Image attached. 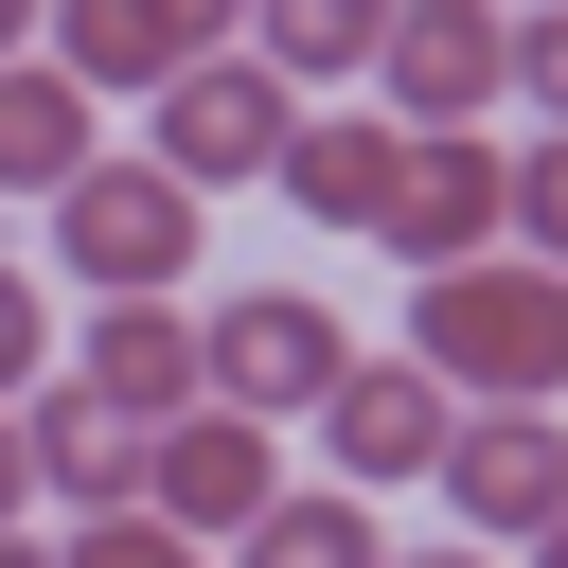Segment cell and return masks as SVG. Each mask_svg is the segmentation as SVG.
<instances>
[{
	"label": "cell",
	"mask_w": 568,
	"mask_h": 568,
	"mask_svg": "<svg viewBox=\"0 0 568 568\" xmlns=\"http://www.w3.org/2000/svg\"><path fill=\"white\" fill-rule=\"evenodd\" d=\"M390 568H515V550H479V532H462V550H390Z\"/></svg>",
	"instance_id": "24"
},
{
	"label": "cell",
	"mask_w": 568,
	"mask_h": 568,
	"mask_svg": "<svg viewBox=\"0 0 568 568\" xmlns=\"http://www.w3.org/2000/svg\"><path fill=\"white\" fill-rule=\"evenodd\" d=\"M106 142H89V89L53 71V53H18L0 71V195H71Z\"/></svg>",
	"instance_id": "14"
},
{
	"label": "cell",
	"mask_w": 568,
	"mask_h": 568,
	"mask_svg": "<svg viewBox=\"0 0 568 568\" xmlns=\"http://www.w3.org/2000/svg\"><path fill=\"white\" fill-rule=\"evenodd\" d=\"M231 568H390V550H373L355 497H266V515L231 532Z\"/></svg>",
	"instance_id": "16"
},
{
	"label": "cell",
	"mask_w": 568,
	"mask_h": 568,
	"mask_svg": "<svg viewBox=\"0 0 568 568\" xmlns=\"http://www.w3.org/2000/svg\"><path fill=\"white\" fill-rule=\"evenodd\" d=\"M160 18H178L195 53H248V0H160Z\"/></svg>",
	"instance_id": "21"
},
{
	"label": "cell",
	"mask_w": 568,
	"mask_h": 568,
	"mask_svg": "<svg viewBox=\"0 0 568 568\" xmlns=\"http://www.w3.org/2000/svg\"><path fill=\"white\" fill-rule=\"evenodd\" d=\"M71 373H89L124 426H178V408H213V390H195V320H178V302H106Z\"/></svg>",
	"instance_id": "12"
},
{
	"label": "cell",
	"mask_w": 568,
	"mask_h": 568,
	"mask_svg": "<svg viewBox=\"0 0 568 568\" xmlns=\"http://www.w3.org/2000/svg\"><path fill=\"white\" fill-rule=\"evenodd\" d=\"M390 178H408V124H390V106H302V142H284V213L373 231V213H390Z\"/></svg>",
	"instance_id": "11"
},
{
	"label": "cell",
	"mask_w": 568,
	"mask_h": 568,
	"mask_svg": "<svg viewBox=\"0 0 568 568\" xmlns=\"http://www.w3.org/2000/svg\"><path fill=\"white\" fill-rule=\"evenodd\" d=\"M373 248L426 284V266H479V248H515V142H479V124H426L408 142V178H390V213H373Z\"/></svg>",
	"instance_id": "5"
},
{
	"label": "cell",
	"mask_w": 568,
	"mask_h": 568,
	"mask_svg": "<svg viewBox=\"0 0 568 568\" xmlns=\"http://www.w3.org/2000/svg\"><path fill=\"white\" fill-rule=\"evenodd\" d=\"M515 248L568 266V142H515Z\"/></svg>",
	"instance_id": "18"
},
{
	"label": "cell",
	"mask_w": 568,
	"mask_h": 568,
	"mask_svg": "<svg viewBox=\"0 0 568 568\" xmlns=\"http://www.w3.org/2000/svg\"><path fill=\"white\" fill-rule=\"evenodd\" d=\"M373 89H390V124H408V142H426V124H479V106L515 89V18H497V0H390Z\"/></svg>",
	"instance_id": "7"
},
{
	"label": "cell",
	"mask_w": 568,
	"mask_h": 568,
	"mask_svg": "<svg viewBox=\"0 0 568 568\" xmlns=\"http://www.w3.org/2000/svg\"><path fill=\"white\" fill-rule=\"evenodd\" d=\"M53 568H213V550H195V532H160V515L124 497V515H71V550H53Z\"/></svg>",
	"instance_id": "17"
},
{
	"label": "cell",
	"mask_w": 568,
	"mask_h": 568,
	"mask_svg": "<svg viewBox=\"0 0 568 568\" xmlns=\"http://www.w3.org/2000/svg\"><path fill=\"white\" fill-rule=\"evenodd\" d=\"M36 515V444H18V408H0V532Z\"/></svg>",
	"instance_id": "22"
},
{
	"label": "cell",
	"mask_w": 568,
	"mask_h": 568,
	"mask_svg": "<svg viewBox=\"0 0 568 568\" xmlns=\"http://www.w3.org/2000/svg\"><path fill=\"white\" fill-rule=\"evenodd\" d=\"M515 568H568V515H550V532H532V550H515Z\"/></svg>",
	"instance_id": "25"
},
{
	"label": "cell",
	"mask_w": 568,
	"mask_h": 568,
	"mask_svg": "<svg viewBox=\"0 0 568 568\" xmlns=\"http://www.w3.org/2000/svg\"><path fill=\"white\" fill-rule=\"evenodd\" d=\"M195 213H213V195H178L142 142H106V160L53 195V266L106 284V302H160V284H195Z\"/></svg>",
	"instance_id": "2"
},
{
	"label": "cell",
	"mask_w": 568,
	"mask_h": 568,
	"mask_svg": "<svg viewBox=\"0 0 568 568\" xmlns=\"http://www.w3.org/2000/svg\"><path fill=\"white\" fill-rule=\"evenodd\" d=\"M337 373H355V337H337V302H302V284H248V302L195 320V390H213L231 426H320Z\"/></svg>",
	"instance_id": "3"
},
{
	"label": "cell",
	"mask_w": 568,
	"mask_h": 568,
	"mask_svg": "<svg viewBox=\"0 0 568 568\" xmlns=\"http://www.w3.org/2000/svg\"><path fill=\"white\" fill-rule=\"evenodd\" d=\"M444 426H462V390H444L426 355H355V373L320 390V444H337V497H373V479H426V462H444Z\"/></svg>",
	"instance_id": "9"
},
{
	"label": "cell",
	"mask_w": 568,
	"mask_h": 568,
	"mask_svg": "<svg viewBox=\"0 0 568 568\" xmlns=\"http://www.w3.org/2000/svg\"><path fill=\"white\" fill-rule=\"evenodd\" d=\"M266 497H284V444H266V426H231V408H178V426L142 444V515H160V532H195V550H231Z\"/></svg>",
	"instance_id": "8"
},
{
	"label": "cell",
	"mask_w": 568,
	"mask_h": 568,
	"mask_svg": "<svg viewBox=\"0 0 568 568\" xmlns=\"http://www.w3.org/2000/svg\"><path fill=\"white\" fill-rule=\"evenodd\" d=\"M18 444H36V497H71V515H124L160 426H124L89 373H36V390H18Z\"/></svg>",
	"instance_id": "10"
},
{
	"label": "cell",
	"mask_w": 568,
	"mask_h": 568,
	"mask_svg": "<svg viewBox=\"0 0 568 568\" xmlns=\"http://www.w3.org/2000/svg\"><path fill=\"white\" fill-rule=\"evenodd\" d=\"M515 106L568 142V0H532V18H515Z\"/></svg>",
	"instance_id": "19"
},
{
	"label": "cell",
	"mask_w": 568,
	"mask_h": 568,
	"mask_svg": "<svg viewBox=\"0 0 568 568\" xmlns=\"http://www.w3.org/2000/svg\"><path fill=\"white\" fill-rule=\"evenodd\" d=\"M0 568H53V550H36V532H0Z\"/></svg>",
	"instance_id": "26"
},
{
	"label": "cell",
	"mask_w": 568,
	"mask_h": 568,
	"mask_svg": "<svg viewBox=\"0 0 568 568\" xmlns=\"http://www.w3.org/2000/svg\"><path fill=\"white\" fill-rule=\"evenodd\" d=\"M426 479H444V515H462L479 550H532V532L568 515V426H550V408H462Z\"/></svg>",
	"instance_id": "6"
},
{
	"label": "cell",
	"mask_w": 568,
	"mask_h": 568,
	"mask_svg": "<svg viewBox=\"0 0 568 568\" xmlns=\"http://www.w3.org/2000/svg\"><path fill=\"white\" fill-rule=\"evenodd\" d=\"M284 142H302V89L266 71V53H195L160 106H142V160L178 178V195H231V178H284Z\"/></svg>",
	"instance_id": "4"
},
{
	"label": "cell",
	"mask_w": 568,
	"mask_h": 568,
	"mask_svg": "<svg viewBox=\"0 0 568 568\" xmlns=\"http://www.w3.org/2000/svg\"><path fill=\"white\" fill-rule=\"evenodd\" d=\"M36 53H53L89 106H106V89H142V106H160V89L195 71V36H178L160 0H53V36H36Z\"/></svg>",
	"instance_id": "13"
},
{
	"label": "cell",
	"mask_w": 568,
	"mask_h": 568,
	"mask_svg": "<svg viewBox=\"0 0 568 568\" xmlns=\"http://www.w3.org/2000/svg\"><path fill=\"white\" fill-rule=\"evenodd\" d=\"M408 355H426L462 408H568V266H532V248L426 266V284H408Z\"/></svg>",
	"instance_id": "1"
},
{
	"label": "cell",
	"mask_w": 568,
	"mask_h": 568,
	"mask_svg": "<svg viewBox=\"0 0 568 568\" xmlns=\"http://www.w3.org/2000/svg\"><path fill=\"white\" fill-rule=\"evenodd\" d=\"M36 373H53V302H36V284H18V266H0V408H18V390H36Z\"/></svg>",
	"instance_id": "20"
},
{
	"label": "cell",
	"mask_w": 568,
	"mask_h": 568,
	"mask_svg": "<svg viewBox=\"0 0 568 568\" xmlns=\"http://www.w3.org/2000/svg\"><path fill=\"white\" fill-rule=\"evenodd\" d=\"M248 53H266L284 89H337V71L390 53V0H248Z\"/></svg>",
	"instance_id": "15"
},
{
	"label": "cell",
	"mask_w": 568,
	"mask_h": 568,
	"mask_svg": "<svg viewBox=\"0 0 568 568\" xmlns=\"http://www.w3.org/2000/svg\"><path fill=\"white\" fill-rule=\"evenodd\" d=\"M36 36H53V0H0V71H18V53H36Z\"/></svg>",
	"instance_id": "23"
}]
</instances>
